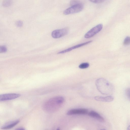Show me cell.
I'll return each instance as SVG.
<instances>
[{
    "instance_id": "4",
    "label": "cell",
    "mask_w": 130,
    "mask_h": 130,
    "mask_svg": "<svg viewBox=\"0 0 130 130\" xmlns=\"http://www.w3.org/2000/svg\"><path fill=\"white\" fill-rule=\"evenodd\" d=\"M103 25L102 24H98L92 28L85 35L84 37L86 38H91L99 32L102 29Z\"/></svg>"
},
{
    "instance_id": "1",
    "label": "cell",
    "mask_w": 130,
    "mask_h": 130,
    "mask_svg": "<svg viewBox=\"0 0 130 130\" xmlns=\"http://www.w3.org/2000/svg\"><path fill=\"white\" fill-rule=\"evenodd\" d=\"M64 101L61 96L52 98L46 101L43 105L42 108L45 112L53 113L57 111L61 107Z\"/></svg>"
},
{
    "instance_id": "3",
    "label": "cell",
    "mask_w": 130,
    "mask_h": 130,
    "mask_svg": "<svg viewBox=\"0 0 130 130\" xmlns=\"http://www.w3.org/2000/svg\"><path fill=\"white\" fill-rule=\"evenodd\" d=\"M83 7V5L81 3L73 5L65 10L63 13L67 15L78 13L81 11Z\"/></svg>"
},
{
    "instance_id": "14",
    "label": "cell",
    "mask_w": 130,
    "mask_h": 130,
    "mask_svg": "<svg viewBox=\"0 0 130 130\" xmlns=\"http://www.w3.org/2000/svg\"><path fill=\"white\" fill-rule=\"evenodd\" d=\"M123 44L124 45H127L130 44V37L127 36L124 39Z\"/></svg>"
},
{
    "instance_id": "15",
    "label": "cell",
    "mask_w": 130,
    "mask_h": 130,
    "mask_svg": "<svg viewBox=\"0 0 130 130\" xmlns=\"http://www.w3.org/2000/svg\"><path fill=\"white\" fill-rule=\"evenodd\" d=\"M125 94L126 97L130 101V88H128L125 89Z\"/></svg>"
},
{
    "instance_id": "12",
    "label": "cell",
    "mask_w": 130,
    "mask_h": 130,
    "mask_svg": "<svg viewBox=\"0 0 130 130\" xmlns=\"http://www.w3.org/2000/svg\"><path fill=\"white\" fill-rule=\"evenodd\" d=\"M89 64L88 62L83 63L80 64L78 66L79 68L81 69H85L88 68Z\"/></svg>"
},
{
    "instance_id": "18",
    "label": "cell",
    "mask_w": 130,
    "mask_h": 130,
    "mask_svg": "<svg viewBox=\"0 0 130 130\" xmlns=\"http://www.w3.org/2000/svg\"><path fill=\"white\" fill-rule=\"evenodd\" d=\"M90 2L95 3H101L104 2L105 0H89Z\"/></svg>"
},
{
    "instance_id": "9",
    "label": "cell",
    "mask_w": 130,
    "mask_h": 130,
    "mask_svg": "<svg viewBox=\"0 0 130 130\" xmlns=\"http://www.w3.org/2000/svg\"><path fill=\"white\" fill-rule=\"evenodd\" d=\"M20 122L19 120L8 122L4 124L1 127L2 129H7L11 128Z\"/></svg>"
},
{
    "instance_id": "17",
    "label": "cell",
    "mask_w": 130,
    "mask_h": 130,
    "mask_svg": "<svg viewBox=\"0 0 130 130\" xmlns=\"http://www.w3.org/2000/svg\"><path fill=\"white\" fill-rule=\"evenodd\" d=\"M7 51L6 47L5 46H2L0 47V53H3Z\"/></svg>"
},
{
    "instance_id": "10",
    "label": "cell",
    "mask_w": 130,
    "mask_h": 130,
    "mask_svg": "<svg viewBox=\"0 0 130 130\" xmlns=\"http://www.w3.org/2000/svg\"><path fill=\"white\" fill-rule=\"evenodd\" d=\"M114 97L112 96H108L105 97L96 96L94 97L95 99L98 101L105 102H110L112 101Z\"/></svg>"
},
{
    "instance_id": "20",
    "label": "cell",
    "mask_w": 130,
    "mask_h": 130,
    "mask_svg": "<svg viewBox=\"0 0 130 130\" xmlns=\"http://www.w3.org/2000/svg\"><path fill=\"white\" fill-rule=\"evenodd\" d=\"M16 129L17 130H24L25 129L22 127H20Z\"/></svg>"
},
{
    "instance_id": "2",
    "label": "cell",
    "mask_w": 130,
    "mask_h": 130,
    "mask_svg": "<svg viewBox=\"0 0 130 130\" xmlns=\"http://www.w3.org/2000/svg\"><path fill=\"white\" fill-rule=\"evenodd\" d=\"M95 84L98 90L102 94L111 95L113 92V86L107 80L103 78L97 79L96 81Z\"/></svg>"
},
{
    "instance_id": "19",
    "label": "cell",
    "mask_w": 130,
    "mask_h": 130,
    "mask_svg": "<svg viewBox=\"0 0 130 130\" xmlns=\"http://www.w3.org/2000/svg\"><path fill=\"white\" fill-rule=\"evenodd\" d=\"M16 25L17 27H21L23 26V22L21 21H18L16 22Z\"/></svg>"
},
{
    "instance_id": "5",
    "label": "cell",
    "mask_w": 130,
    "mask_h": 130,
    "mask_svg": "<svg viewBox=\"0 0 130 130\" xmlns=\"http://www.w3.org/2000/svg\"><path fill=\"white\" fill-rule=\"evenodd\" d=\"M69 32V28H65L54 30L52 33L51 35L53 38H59L67 35Z\"/></svg>"
},
{
    "instance_id": "11",
    "label": "cell",
    "mask_w": 130,
    "mask_h": 130,
    "mask_svg": "<svg viewBox=\"0 0 130 130\" xmlns=\"http://www.w3.org/2000/svg\"><path fill=\"white\" fill-rule=\"evenodd\" d=\"M88 115L90 117L94 118L101 122H103L104 119L103 118L96 112L92 111L88 113Z\"/></svg>"
},
{
    "instance_id": "16",
    "label": "cell",
    "mask_w": 130,
    "mask_h": 130,
    "mask_svg": "<svg viewBox=\"0 0 130 130\" xmlns=\"http://www.w3.org/2000/svg\"><path fill=\"white\" fill-rule=\"evenodd\" d=\"M81 3L80 2L77 0H72L70 2V5L71 6L77 5Z\"/></svg>"
},
{
    "instance_id": "7",
    "label": "cell",
    "mask_w": 130,
    "mask_h": 130,
    "mask_svg": "<svg viewBox=\"0 0 130 130\" xmlns=\"http://www.w3.org/2000/svg\"><path fill=\"white\" fill-rule=\"evenodd\" d=\"M88 110L84 108L73 109L69 110L67 114L69 115H85L87 113Z\"/></svg>"
},
{
    "instance_id": "13",
    "label": "cell",
    "mask_w": 130,
    "mask_h": 130,
    "mask_svg": "<svg viewBox=\"0 0 130 130\" xmlns=\"http://www.w3.org/2000/svg\"><path fill=\"white\" fill-rule=\"evenodd\" d=\"M11 0H4L3 3L4 6L7 7L9 6L11 4Z\"/></svg>"
},
{
    "instance_id": "8",
    "label": "cell",
    "mask_w": 130,
    "mask_h": 130,
    "mask_svg": "<svg viewBox=\"0 0 130 130\" xmlns=\"http://www.w3.org/2000/svg\"><path fill=\"white\" fill-rule=\"evenodd\" d=\"M92 41V40L89 41L85 42L79 44L74 46L68 48L66 50H63L58 52V54H63L65 53L71 51L72 50L75 49L79 47L83 46L86 45H87L90 43Z\"/></svg>"
},
{
    "instance_id": "21",
    "label": "cell",
    "mask_w": 130,
    "mask_h": 130,
    "mask_svg": "<svg viewBox=\"0 0 130 130\" xmlns=\"http://www.w3.org/2000/svg\"><path fill=\"white\" fill-rule=\"evenodd\" d=\"M127 130H130V125H129L127 127Z\"/></svg>"
},
{
    "instance_id": "6",
    "label": "cell",
    "mask_w": 130,
    "mask_h": 130,
    "mask_svg": "<svg viewBox=\"0 0 130 130\" xmlns=\"http://www.w3.org/2000/svg\"><path fill=\"white\" fill-rule=\"evenodd\" d=\"M21 95L16 93H8L1 95L0 101H3L13 100L19 97Z\"/></svg>"
}]
</instances>
